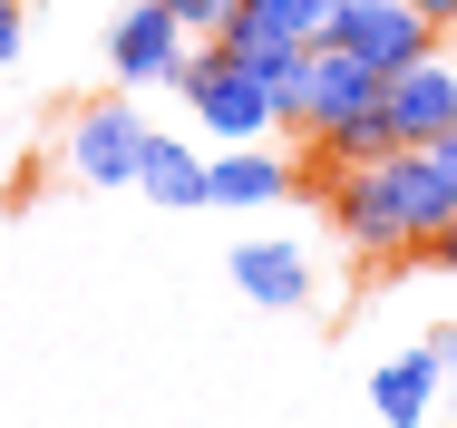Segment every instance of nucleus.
Listing matches in <instances>:
<instances>
[{
	"label": "nucleus",
	"mask_w": 457,
	"mask_h": 428,
	"mask_svg": "<svg viewBox=\"0 0 457 428\" xmlns=\"http://www.w3.org/2000/svg\"><path fill=\"white\" fill-rule=\"evenodd\" d=\"M321 224H331L351 254H370V263L428 254V244L457 224V137H438V147H399V156H379V166L331 175Z\"/></svg>",
	"instance_id": "obj_1"
},
{
	"label": "nucleus",
	"mask_w": 457,
	"mask_h": 428,
	"mask_svg": "<svg viewBox=\"0 0 457 428\" xmlns=\"http://www.w3.org/2000/svg\"><path fill=\"white\" fill-rule=\"evenodd\" d=\"M146 137H156V127L137 117V88H107V97H88V107L69 117L59 156H69V175H79V185H137Z\"/></svg>",
	"instance_id": "obj_2"
},
{
	"label": "nucleus",
	"mask_w": 457,
	"mask_h": 428,
	"mask_svg": "<svg viewBox=\"0 0 457 428\" xmlns=\"http://www.w3.org/2000/svg\"><path fill=\"white\" fill-rule=\"evenodd\" d=\"M176 97L214 127V137H234V147H253V137H273V97H263V79L224 49V39H204L195 59H185V79H176Z\"/></svg>",
	"instance_id": "obj_3"
},
{
	"label": "nucleus",
	"mask_w": 457,
	"mask_h": 428,
	"mask_svg": "<svg viewBox=\"0 0 457 428\" xmlns=\"http://www.w3.org/2000/svg\"><path fill=\"white\" fill-rule=\"evenodd\" d=\"M331 49H351L361 69L399 79L409 59H428V49H438V29H428V10H419V0H341Z\"/></svg>",
	"instance_id": "obj_4"
},
{
	"label": "nucleus",
	"mask_w": 457,
	"mask_h": 428,
	"mask_svg": "<svg viewBox=\"0 0 457 428\" xmlns=\"http://www.w3.org/2000/svg\"><path fill=\"white\" fill-rule=\"evenodd\" d=\"M185 59H195V39L176 29L166 0H127V10L107 20V69H117L127 88H176Z\"/></svg>",
	"instance_id": "obj_5"
},
{
	"label": "nucleus",
	"mask_w": 457,
	"mask_h": 428,
	"mask_svg": "<svg viewBox=\"0 0 457 428\" xmlns=\"http://www.w3.org/2000/svg\"><path fill=\"white\" fill-rule=\"evenodd\" d=\"M379 117H389L399 147H438V137H457V49L409 59L399 79L379 88Z\"/></svg>",
	"instance_id": "obj_6"
},
{
	"label": "nucleus",
	"mask_w": 457,
	"mask_h": 428,
	"mask_svg": "<svg viewBox=\"0 0 457 428\" xmlns=\"http://www.w3.org/2000/svg\"><path fill=\"white\" fill-rule=\"evenodd\" d=\"M224 273H234V292H244L253 312H312V302H321V273H312V254H302L292 234H244V244L224 254Z\"/></svg>",
	"instance_id": "obj_7"
},
{
	"label": "nucleus",
	"mask_w": 457,
	"mask_h": 428,
	"mask_svg": "<svg viewBox=\"0 0 457 428\" xmlns=\"http://www.w3.org/2000/svg\"><path fill=\"white\" fill-rule=\"evenodd\" d=\"M438 380H448V350H438V341H419V350H399V360H379V370H370V409H379V428H428Z\"/></svg>",
	"instance_id": "obj_8"
},
{
	"label": "nucleus",
	"mask_w": 457,
	"mask_h": 428,
	"mask_svg": "<svg viewBox=\"0 0 457 428\" xmlns=\"http://www.w3.org/2000/svg\"><path fill=\"white\" fill-rule=\"evenodd\" d=\"M379 69H361L351 49H312V127H302V147L312 137H331V127H351V117H379Z\"/></svg>",
	"instance_id": "obj_9"
},
{
	"label": "nucleus",
	"mask_w": 457,
	"mask_h": 428,
	"mask_svg": "<svg viewBox=\"0 0 457 428\" xmlns=\"http://www.w3.org/2000/svg\"><path fill=\"white\" fill-rule=\"evenodd\" d=\"M331 20H341V0H234L224 49H253V39H273V49H331Z\"/></svg>",
	"instance_id": "obj_10"
},
{
	"label": "nucleus",
	"mask_w": 457,
	"mask_h": 428,
	"mask_svg": "<svg viewBox=\"0 0 457 428\" xmlns=\"http://www.w3.org/2000/svg\"><path fill=\"white\" fill-rule=\"evenodd\" d=\"M292 195H302L292 156H214V185H204V205H224V214H253V205H292Z\"/></svg>",
	"instance_id": "obj_11"
},
{
	"label": "nucleus",
	"mask_w": 457,
	"mask_h": 428,
	"mask_svg": "<svg viewBox=\"0 0 457 428\" xmlns=\"http://www.w3.org/2000/svg\"><path fill=\"white\" fill-rule=\"evenodd\" d=\"M204 185H214V156H195L185 137H146V166H137L146 205H204Z\"/></svg>",
	"instance_id": "obj_12"
},
{
	"label": "nucleus",
	"mask_w": 457,
	"mask_h": 428,
	"mask_svg": "<svg viewBox=\"0 0 457 428\" xmlns=\"http://www.w3.org/2000/svg\"><path fill=\"white\" fill-rule=\"evenodd\" d=\"M166 10H176V29H185V39H195V49L234 29V0H166Z\"/></svg>",
	"instance_id": "obj_13"
},
{
	"label": "nucleus",
	"mask_w": 457,
	"mask_h": 428,
	"mask_svg": "<svg viewBox=\"0 0 457 428\" xmlns=\"http://www.w3.org/2000/svg\"><path fill=\"white\" fill-rule=\"evenodd\" d=\"M20 49H29V10H20V0H0V69H10Z\"/></svg>",
	"instance_id": "obj_14"
},
{
	"label": "nucleus",
	"mask_w": 457,
	"mask_h": 428,
	"mask_svg": "<svg viewBox=\"0 0 457 428\" xmlns=\"http://www.w3.org/2000/svg\"><path fill=\"white\" fill-rule=\"evenodd\" d=\"M428 263H438V273H457V224L438 234V244H428Z\"/></svg>",
	"instance_id": "obj_15"
},
{
	"label": "nucleus",
	"mask_w": 457,
	"mask_h": 428,
	"mask_svg": "<svg viewBox=\"0 0 457 428\" xmlns=\"http://www.w3.org/2000/svg\"><path fill=\"white\" fill-rule=\"evenodd\" d=\"M428 10V29H457V0H419Z\"/></svg>",
	"instance_id": "obj_16"
},
{
	"label": "nucleus",
	"mask_w": 457,
	"mask_h": 428,
	"mask_svg": "<svg viewBox=\"0 0 457 428\" xmlns=\"http://www.w3.org/2000/svg\"><path fill=\"white\" fill-rule=\"evenodd\" d=\"M428 341H438V350H448V390H457V331H428Z\"/></svg>",
	"instance_id": "obj_17"
}]
</instances>
